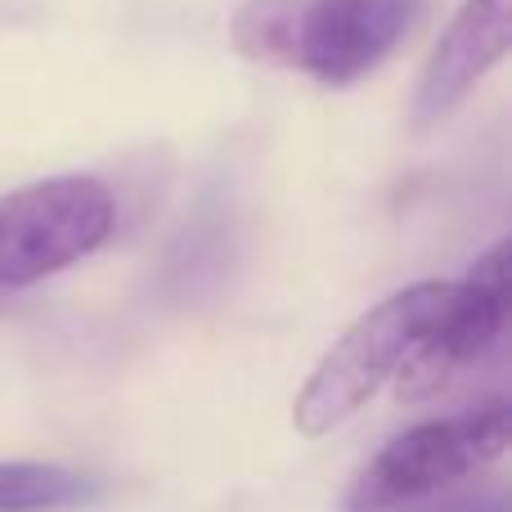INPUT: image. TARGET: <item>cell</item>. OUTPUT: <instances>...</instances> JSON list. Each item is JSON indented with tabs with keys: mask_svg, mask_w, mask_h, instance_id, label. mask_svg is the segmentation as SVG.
Segmentation results:
<instances>
[{
	"mask_svg": "<svg viewBox=\"0 0 512 512\" xmlns=\"http://www.w3.org/2000/svg\"><path fill=\"white\" fill-rule=\"evenodd\" d=\"M104 495V481L63 463H0V512H68Z\"/></svg>",
	"mask_w": 512,
	"mask_h": 512,
	"instance_id": "obj_7",
	"label": "cell"
},
{
	"mask_svg": "<svg viewBox=\"0 0 512 512\" xmlns=\"http://www.w3.org/2000/svg\"><path fill=\"white\" fill-rule=\"evenodd\" d=\"M512 41V0H463L459 14L441 32L432 59L414 90V126L445 122L463 99L477 90V81L508 54Z\"/></svg>",
	"mask_w": 512,
	"mask_h": 512,
	"instance_id": "obj_6",
	"label": "cell"
},
{
	"mask_svg": "<svg viewBox=\"0 0 512 512\" xmlns=\"http://www.w3.org/2000/svg\"><path fill=\"white\" fill-rule=\"evenodd\" d=\"M427 0H243L230 41L243 59L297 68L324 86L378 72L418 27Z\"/></svg>",
	"mask_w": 512,
	"mask_h": 512,
	"instance_id": "obj_1",
	"label": "cell"
},
{
	"mask_svg": "<svg viewBox=\"0 0 512 512\" xmlns=\"http://www.w3.org/2000/svg\"><path fill=\"white\" fill-rule=\"evenodd\" d=\"M450 283L423 279L391 292L373 310H364L342 337L324 351L306 387L297 391L292 423L301 436H328L342 423H351L391 378L405 373L423 337L432 333L436 315L445 306Z\"/></svg>",
	"mask_w": 512,
	"mask_h": 512,
	"instance_id": "obj_2",
	"label": "cell"
},
{
	"mask_svg": "<svg viewBox=\"0 0 512 512\" xmlns=\"http://www.w3.org/2000/svg\"><path fill=\"white\" fill-rule=\"evenodd\" d=\"M117 230V198L95 176H54L0 198V288H27L99 252Z\"/></svg>",
	"mask_w": 512,
	"mask_h": 512,
	"instance_id": "obj_4",
	"label": "cell"
},
{
	"mask_svg": "<svg viewBox=\"0 0 512 512\" xmlns=\"http://www.w3.org/2000/svg\"><path fill=\"white\" fill-rule=\"evenodd\" d=\"M414 512H508L504 490H481V495H463V490H450V495L432 499V504L414 508Z\"/></svg>",
	"mask_w": 512,
	"mask_h": 512,
	"instance_id": "obj_8",
	"label": "cell"
},
{
	"mask_svg": "<svg viewBox=\"0 0 512 512\" xmlns=\"http://www.w3.org/2000/svg\"><path fill=\"white\" fill-rule=\"evenodd\" d=\"M508 436V400H481L463 414L405 427L351 481L346 512H414L432 504L504 459Z\"/></svg>",
	"mask_w": 512,
	"mask_h": 512,
	"instance_id": "obj_3",
	"label": "cell"
},
{
	"mask_svg": "<svg viewBox=\"0 0 512 512\" xmlns=\"http://www.w3.org/2000/svg\"><path fill=\"white\" fill-rule=\"evenodd\" d=\"M504 324H508V243L499 239L486 256L472 261V270L459 283H450L432 333L423 337V346L400 373L405 391L423 396V391L441 387L445 378H454L459 369L486 360L499 346V337H504Z\"/></svg>",
	"mask_w": 512,
	"mask_h": 512,
	"instance_id": "obj_5",
	"label": "cell"
}]
</instances>
